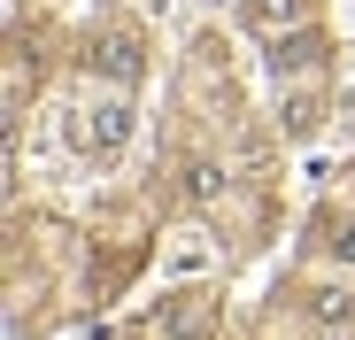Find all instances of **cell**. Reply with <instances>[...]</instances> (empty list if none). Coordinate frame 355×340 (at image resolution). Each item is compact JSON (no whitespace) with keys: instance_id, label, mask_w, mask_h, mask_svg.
I'll use <instances>...</instances> for the list:
<instances>
[{"instance_id":"cell-2","label":"cell","mask_w":355,"mask_h":340,"mask_svg":"<svg viewBox=\"0 0 355 340\" xmlns=\"http://www.w3.org/2000/svg\"><path fill=\"white\" fill-rule=\"evenodd\" d=\"M124 132H132V108H124V101H93V108H78V124H70V139H78L85 155H116Z\"/></svg>"},{"instance_id":"cell-3","label":"cell","mask_w":355,"mask_h":340,"mask_svg":"<svg viewBox=\"0 0 355 340\" xmlns=\"http://www.w3.org/2000/svg\"><path fill=\"white\" fill-rule=\"evenodd\" d=\"M248 24L278 46L286 31H302V24H309V0H248Z\"/></svg>"},{"instance_id":"cell-4","label":"cell","mask_w":355,"mask_h":340,"mask_svg":"<svg viewBox=\"0 0 355 340\" xmlns=\"http://www.w3.org/2000/svg\"><path fill=\"white\" fill-rule=\"evenodd\" d=\"M116 70V78H139V39L132 31H116V39H93V70Z\"/></svg>"},{"instance_id":"cell-1","label":"cell","mask_w":355,"mask_h":340,"mask_svg":"<svg viewBox=\"0 0 355 340\" xmlns=\"http://www.w3.org/2000/svg\"><path fill=\"white\" fill-rule=\"evenodd\" d=\"M216 325V302L209 294H178V302H162L147 325H139V340H201Z\"/></svg>"},{"instance_id":"cell-5","label":"cell","mask_w":355,"mask_h":340,"mask_svg":"<svg viewBox=\"0 0 355 340\" xmlns=\"http://www.w3.org/2000/svg\"><path fill=\"white\" fill-rule=\"evenodd\" d=\"M216 194H224V170H216V162H186V201H201V209H209Z\"/></svg>"}]
</instances>
